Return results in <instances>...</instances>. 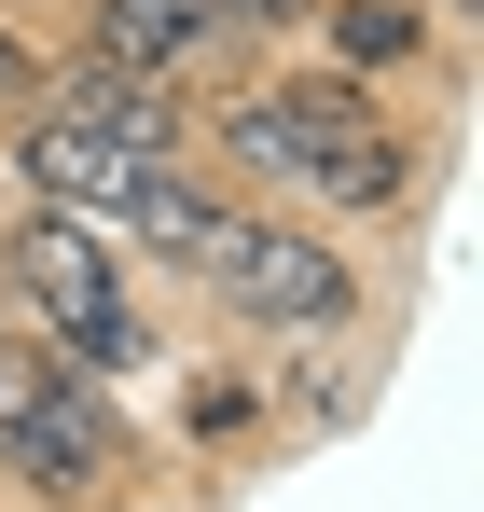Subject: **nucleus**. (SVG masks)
Returning a JSON list of instances; mask_svg holds the SVG:
<instances>
[{
    "instance_id": "3",
    "label": "nucleus",
    "mask_w": 484,
    "mask_h": 512,
    "mask_svg": "<svg viewBox=\"0 0 484 512\" xmlns=\"http://www.w3.org/2000/svg\"><path fill=\"white\" fill-rule=\"evenodd\" d=\"M0 319L56 360H83V374H153L139 263L70 208H0Z\"/></svg>"
},
{
    "instance_id": "9",
    "label": "nucleus",
    "mask_w": 484,
    "mask_h": 512,
    "mask_svg": "<svg viewBox=\"0 0 484 512\" xmlns=\"http://www.w3.org/2000/svg\"><path fill=\"white\" fill-rule=\"evenodd\" d=\"M277 402H263V360H194V388H180V443H208V457H236L263 443Z\"/></svg>"
},
{
    "instance_id": "10",
    "label": "nucleus",
    "mask_w": 484,
    "mask_h": 512,
    "mask_svg": "<svg viewBox=\"0 0 484 512\" xmlns=\"http://www.w3.org/2000/svg\"><path fill=\"white\" fill-rule=\"evenodd\" d=\"M194 14H208L222 42H305V28H319V0H194Z\"/></svg>"
},
{
    "instance_id": "11",
    "label": "nucleus",
    "mask_w": 484,
    "mask_h": 512,
    "mask_svg": "<svg viewBox=\"0 0 484 512\" xmlns=\"http://www.w3.org/2000/svg\"><path fill=\"white\" fill-rule=\"evenodd\" d=\"M42 70H56V42H28V28L0 14V111H14V97H42Z\"/></svg>"
},
{
    "instance_id": "2",
    "label": "nucleus",
    "mask_w": 484,
    "mask_h": 512,
    "mask_svg": "<svg viewBox=\"0 0 484 512\" xmlns=\"http://www.w3.org/2000/svg\"><path fill=\"white\" fill-rule=\"evenodd\" d=\"M14 194L28 208H70V222H125V194L194 153V84H139L111 56H56L42 97H14Z\"/></svg>"
},
{
    "instance_id": "4",
    "label": "nucleus",
    "mask_w": 484,
    "mask_h": 512,
    "mask_svg": "<svg viewBox=\"0 0 484 512\" xmlns=\"http://www.w3.org/2000/svg\"><path fill=\"white\" fill-rule=\"evenodd\" d=\"M125 471H139V429L111 402V374H83V360H56L0 319V499L97 512Z\"/></svg>"
},
{
    "instance_id": "8",
    "label": "nucleus",
    "mask_w": 484,
    "mask_h": 512,
    "mask_svg": "<svg viewBox=\"0 0 484 512\" xmlns=\"http://www.w3.org/2000/svg\"><path fill=\"white\" fill-rule=\"evenodd\" d=\"M83 56H111L139 84H194V70H222V28L194 0H83Z\"/></svg>"
},
{
    "instance_id": "12",
    "label": "nucleus",
    "mask_w": 484,
    "mask_h": 512,
    "mask_svg": "<svg viewBox=\"0 0 484 512\" xmlns=\"http://www.w3.org/2000/svg\"><path fill=\"white\" fill-rule=\"evenodd\" d=\"M97 512H166V499H97Z\"/></svg>"
},
{
    "instance_id": "6",
    "label": "nucleus",
    "mask_w": 484,
    "mask_h": 512,
    "mask_svg": "<svg viewBox=\"0 0 484 512\" xmlns=\"http://www.w3.org/2000/svg\"><path fill=\"white\" fill-rule=\"evenodd\" d=\"M236 180L222 167H194V153H166L139 194H125V236H139V263H166L180 291H208V263H222V236H236Z\"/></svg>"
},
{
    "instance_id": "5",
    "label": "nucleus",
    "mask_w": 484,
    "mask_h": 512,
    "mask_svg": "<svg viewBox=\"0 0 484 512\" xmlns=\"http://www.w3.org/2000/svg\"><path fill=\"white\" fill-rule=\"evenodd\" d=\"M208 305L236 319V333L263 346H332L360 333V263H346V236L332 222H277V208H236V236H222V263H208Z\"/></svg>"
},
{
    "instance_id": "1",
    "label": "nucleus",
    "mask_w": 484,
    "mask_h": 512,
    "mask_svg": "<svg viewBox=\"0 0 484 512\" xmlns=\"http://www.w3.org/2000/svg\"><path fill=\"white\" fill-rule=\"evenodd\" d=\"M208 167L236 180L249 208H319V222H415L429 194V139H415L388 84H346L332 56L305 70H249L222 111H208Z\"/></svg>"
},
{
    "instance_id": "7",
    "label": "nucleus",
    "mask_w": 484,
    "mask_h": 512,
    "mask_svg": "<svg viewBox=\"0 0 484 512\" xmlns=\"http://www.w3.org/2000/svg\"><path fill=\"white\" fill-rule=\"evenodd\" d=\"M319 42L346 84H415V70H457V28L429 14V0H319Z\"/></svg>"
}]
</instances>
